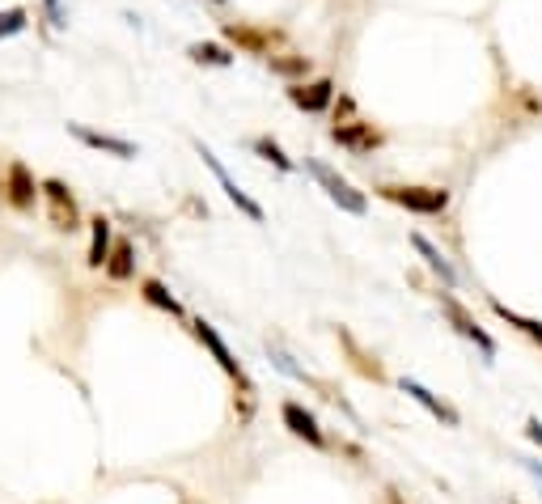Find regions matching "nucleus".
Wrapping results in <instances>:
<instances>
[{
    "label": "nucleus",
    "mask_w": 542,
    "mask_h": 504,
    "mask_svg": "<svg viewBox=\"0 0 542 504\" xmlns=\"http://www.w3.org/2000/svg\"><path fill=\"white\" fill-rule=\"evenodd\" d=\"M492 310H496L504 322H509V327H517L521 335H526V339H534V344L542 348V322H534V318H521V314H517V310H509V305H504V301H496Z\"/></svg>",
    "instance_id": "obj_21"
},
{
    "label": "nucleus",
    "mask_w": 542,
    "mask_h": 504,
    "mask_svg": "<svg viewBox=\"0 0 542 504\" xmlns=\"http://www.w3.org/2000/svg\"><path fill=\"white\" fill-rule=\"evenodd\" d=\"M403 394H407V399H415V403H420V407L428 411L432 420H441V424H449V428H458V424H462L458 407H449V403H445V399H437V394H432L428 386L411 382V377H403Z\"/></svg>",
    "instance_id": "obj_13"
},
{
    "label": "nucleus",
    "mask_w": 542,
    "mask_h": 504,
    "mask_svg": "<svg viewBox=\"0 0 542 504\" xmlns=\"http://www.w3.org/2000/svg\"><path fill=\"white\" fill-rule=\"evenodd\" d=\"M386 204L394 208H407V212H420V216H441L449 208V191L445 187H403V183H386L377 187Z\"/></svg>",
    "instance_id": "obj_2"
},
{
    "label": "nucleus",
    "mask_w": 542,
    "mask_h": 504,
    "mask_svg": "<svg viewBox=\"0 0 542 504\" xmlns=\"http://www.w3.org/2000/svg\"><path fill=\"white\" fill-rule=\"evenodd\" d=\"M187 56H191L195 64H208V68H229V64H233V51L221 47V43H208V39L191 43V47H187Z\"/></svg>",
    "instance_id": "obj_20"
},
{
    "label": "nucleus",
    "mask_w": 542,
    "mask_h": 504,
    "mask_svg": "<svg viewBox=\"0 0 542 504\" xmlns=\"http://www.w3.org/2000/svg\"><path fill=\"white\" fill-rule=\"evenodd\" d=\"M102 272L111 276L115 284H123V280H132L136 276V246L128 242V238H119L115 246H111V255H106V263H102Z\"/></svg>",
    "instance_id": "obj_15"
},
{
    "label": "nucleus",
    "mask_w": 542,
    "mask_h": 504,
    "mask_svg": "<svg viewBox=\"0 0 542 504\" xmlns=\"http://www.w3.org/2000/svg\"><path fill=\"white\" fill-rule=\"evenodd\" d=\"M225 43L246 51V56H271V47H276L284 34L280 30H267V26H250V22H225Z\"/></svg>",
    "instance_id": "obj_7"
},
{
    "label": "nucleus",
    "mask_w": 542,
    "mask_h": 504,
    "mask_svg": "<svg viewBox=\"0 0 542 504\" xmlns=\"http://www.w3.org/2000/svg\"><path fill=\"white\" fill-rule=\"evenodd\" d=\"M195 153H200V161H204V166L212 170V178H216V183H221V191L229 195V204H233V208H238L242 216H250V221H255V225H263V221H267V212H263V204H259V200H250V195H246V191H242L238 183H233V174H229V170L221 166V157H216V153L208 149V144H204V140H195Z\"/></svg>",
    "instance_id": "obj_3"
},
{
    "label": "nucleus",
    "mask_w": 542,
    "mask_h": 504,
    "mask_svg": "<svg viewBox=\"0 0 542 504\" xmlns=\"http://www.w3.org/2000/svg\"><path fill=\"white\" fill-rule=\"evenodd\" d=\"M339 344H343V348H348V356H352V369H356L360 377H369V382H377V386H382V382H386V369H382V365H377V360H373L369 352H360V344H356V339H352L348 331H343V327H339Z\"/></svg>",
    "instance_id": "obj_18"
},
{
    "label": "nucleus",
    "mask_w": 542,
    "mask_h": 504,
    "mask_svg": "<svg viewBox=\"0 0 542 504\" xmlns=\"http://www.w3.org/2000/svg\"><path fill=\"white\" fill-rule=\"evenodd\" d=\"M386 504H403V496L399 492H386Z\"/></svg>",
    "instance_id": "obj_26"
},
{
    "label": "nucleus",
    "mask_w": 542,
    "mask_h": 504,
    "mask_svg": "<svg viewBox=\"0 0 542 504\" xmlns=\"http://www.w3.org/2000/svg\"><path fill=\"white\" fill-rule=\"evenodd\" d=\"M255 153H259L263 161H271V166H276L280 174H293V170H297L293 157H284V149H280V144L271 140V136H259V140H255Z\"/></svg>",
    "instance_id": "obj_22"
},
{
    "label": "nucleus",
    "mask_w": 542,
    "mask_h": 504,
    "mask_svg": "<svg viewBox=\"0 0 542 504\" xmlns=\"http://www.w3.org/2000/svg\"><path fill=\"white\" fill-rule=\"evenodd\" d=\"M191 327H195V339H200V344L212 352V360H216V365H221L225 369V377H233V382H238L242 386V394H255V386H250V377H246V369L238 365V356H233L229 352V344H225V339L221 335H216V327H212V322H191Z\"/></svg>",
    "instance_id": "obj_5"
},
{
    "label": "nucleus",
    "mask_w": 542,
    "mask_h": 504,
    "mask_svg": "<svg viewBox=\"0 0 542 504\" xmlns=\"http://www.w3.org/2000/svg\"><path fill=\"white\" fill-rule=\"evenodd\" d=\"M305 170L314 174V183H318L322 191H327V195H331V204H339L343 212H352V216H365V212H369L365 191H356V187L348 183V178H343V174H335V170L327 166V161H318V157H305Z\"/></svg>",
    "instance_id": "obj_1"
},
{
    "label": "nucleus",
    "mask_w": 542,
    "mask_h": 504,
    "mask_svg": "<svg viewBox=\"0 0 542 504\" xmlns=\"http://www.w3.org/2000/svg\"><path fill=\"white\" fill-rule=\"evenodd\" d=\"M111 246H115L111 221H106V216H94V221H89V255H85V263L89 267H102L106 255H111Z\"/></svg>",
    "instance_id": "obj_16"
},
{
    "label": "nucleus",
    "mask_w": 542,
    "mask_h": 504,
    "mask_svg": "<svg viewBox=\"0 0 542 504\" xmlns=\"http://www.w3.org/2000/svg\"><path fill=\"white\" fill-rule=\"evenodd\" d=\"M43 13H47V22L56 26V30L68 26V22H64V9H60V0H43Z\"/></svg>",
    "instance_id": "obj_24"
},
{
    "label": "nucleus",
    "mask_w": 542,
    "mask_h": 504,
    "mask_svg": "<svg viewBox=\"0 0 542 504\" xmlns=\"http://www.w3.org/2000/svg\"><path fill=\"white\" fill-rule=\"evenodd\" d=\"M280 416H284V424H288V432H293V437H301L305 445H314V449H327V432H322V424H318L314 411H305L301 403H284Z\"/></svg>",
    "instance_id": "obj_11"
},
{
    "label": "nucleus",
    "mask_w": 542,
    "mask_h": 504,
    "mask_svg": "<svg viewBox=\"0 0 542 504\" xmlns=\"http://www.w3.org/2000/svg\"><path fill=\"white\" fill-rule=\"evenodd\" d=\"M411 246L420 250V259L428 263V272H432V276H441V284H445V288H454V284H458L454 263H449V259L441 255V250H437V246H432V242L424 238V233H411Z\"/></svg>",
    "instance_id": "obj_14"
},
{
    "label": "nucleus",
    "mask_w": 542,
    "mask_h": 504,
    "mask_svg": "<svg viewBox=\"0 0 542 504\" xmlns=\"http://www.w3.org/2000/svg\"><path fill=\"white\" fill-rule=\"evenodd\" d=\"M140 297L149 301L153 310H161V314H170V318H183V305H178V297H174V293H170V288L161 284V280H144V284H140Z\"/></svg>",
    "instance_id": "obj_19"
},
{
    "label": "nucleus",
    "mask_w": 542,
    "mask_h": 504,
    "mask_svg": "<svg viewBox=\"0 0 542 504\" xmlns=\"http://www.w3.org/2000/svg\"><path fill=\"white\" fill-rule=\"evenodd\" d=\"M30 26V13L17 5V9H5L0 13V39H13V34H22Z\"/></svg>",
    "instance_id": "obj_23"
},
{
    "label": "nucleus",
    "mask_w": 542,
    "mask_h": 504,
    "mask_svg": "<svg viewBox=\"0 0 542 504\" xmlns=\"http://www.w3.org/2000/svg\"><path fill=\"white\" fill-rule=\"evenodd\" d=\"M212 5H225V0H212Z\"/></svg>",
    "instance_id": "obj_27"
},
{
    "label": "nucleus",
    "mask_w": 542,
    "mask_h": 504,
    "mask_svg": "<svg viewBox=\"0 0 542 504\" xmlns=\"http://www.w3.org/2000/svg\"><path fill=\"white\" fill-rule=\"evenodd\" d=\"M331 140L339 144V149H348V153H373L377 144H382V132H377L369 119H356V115H352V119L335 123Z\"/></svg>",
    "instance_id": "obj_9"
},
{
    "label": "nucleus",
    "mask_w": 542,
    "mask_h": 504,
    "mask_svg": "<svg viewBox=\"0 0 542 504\" xmlns=\"http://www.w3.org/2000/svg\"><path fill=\"white\" fill-rule=\"evenodd\" d=\"M288 102L297 106V111L305 115H322V111H331V102H335V81L331 77H318V81H288Z\"/></svg>",
    "instance_id": "obj_8"
},
{
    "label": "nucleus",
    "mask_w": 542,
    "mask_h": 504,
    "mask_svg": "<svg viewBox=\"0 0 542 504\" xmlns=\"http://www.w3.org/2000/svg\"><path fill=\"white\" fill-rule=\"evenodd\" d=\"M526 437H530V441L542 449V420H530V424H526Z\"/></svg>",
    "instance_id": "obj_25"
},
{
    "label": "nucleus",
    "mask_w": 542,
    "mask_h": 504,
    "mask_svg": "<svg viewBox=\"0 0 542 504\" xmlns=\"http://www.w3.org/2000/svg\"><path fill=\"white\" fill-rule=\"evenodd\" d=\"M68 136H77L81 144H89V149L111 153V157H119V161H132V157H136V144H132V140L111 136V132H94V128H85V123H68Z\"/></svg>",
    "instance_id": "obj_12"
},
{
    "label": "nucleus",
    "mask_w": 542,
    "mask_h": 504,
    "mask_svg": "<svg viewBox=\"0 0 542 504\" xmlns=\"http://www.w3.org/2000/svg\"><path fill=\"white\" fill-rule=\"evenodd\" d=\"M441 310H445V318H449V327H454L462 339H471V344H475V348H479L487 360H496V352H500V348H496V339H492V335H487V331L479 327V322H475V314L466 310V305H462L454 293H449V288L441 293Z\"/></svg>",
    "instance_id": "obj_4"
},
{
    "label": "nucleus",
    "mask_w": 542,
    "mask_h": 504,
    "mask_svg": "<svg viewBox=\"0 0 542 504\" xmlns=\"http://www.w3.org/2000/svg\"><path fill=\"white\" fill-rule=\"evenodd\" d=\"M43 200H47V216H51V225H56L60 233L81 229L77 195H72V191L60 183V178H47V183H43Z\"/></svg>",
    "instance_id": "obj_6"
},
{
    "label": "nucleus",
    "mask_w": 542,
    "mask_h": 504,
    "mask_svg": "<svg viewBox=\"0 0 542 504\" xmlns=\"http://www.w3.org/2000/svg\"><path fill=\"white\" fill-rule=\"evenodd\" d=\"M267 68L276 72V77H284V81H305L314 64H310V56H297V51H280V56L271 51V56H267Z\"/></svg>",
    "instance_id": "obj_17"
},
{
    "label": "nucleus",
    "mask_w": 542,
    "mask_h": 504,
    "mask_svg": "<svg viewBox=\"0 0 542 504\" xmlns=\"http://www.w3.org/2000/svg\"><path fill=\"white\" fill-rule=\"evenodd\" d=\"M5 191H9V204H13L17 212H30L34 200L43 195V183H34V174H30L26 161H13L9 174H5Z\"/></svg>",
    "instance_id": "obj_10"
}]
</instances>
